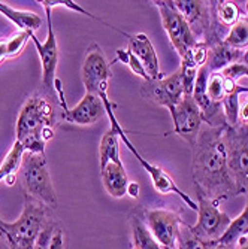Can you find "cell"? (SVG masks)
Segmentation results:
<instances>
[{
    "label": "cell",
    "instance_id": "cell-40",
    "mask_svg": "<svg viewBox=\"0 0 248 249\" xmlns=\"http://www.w3.org/2000/svg\"><path fill=\"white\" fill-rule=\"evenodd\" d=\"M245 234H248V229H247V231H245ZM245 234H244V236H245Z\"/></svg>",
    "mask_w": 248,
    "mask_h": 249
},
{
    "label": "cell",
    "instance_id": "cell-29",
    "mask_svg": "<svg viewBox=\"0 0 248 249\" xmlns=\"http://www.w3.org/2000/svg\"><path fill=\"white\" fill-rule=\"evenodd\" d=\"M117 60L121 61V63H124L126 66H129V67H130V71H132L134 75L141 76L144 81H151V79L148 78L145 69H144V66H142L141 61L136 58V55H134V54L132 53L130 48H126V50L118 48V50H117Z\"/></svg>",
    "mask_w": 248,
    "mask_h": 249
},
{
    "label": "cell",
    "instance_id": "cell-24",
    "mask_svg": "<svg viewBox=\"0 0 248 249\" xmlns=\"http://www.w3.org/2000/svg\"><path fill=\"white\" fill-rule=\"evenodd\" d=\"M223 42L239 51L248 48V17H241L229 29Z\"/></svg>",
    "mask_w": 248,
    "mask_h": 249
},
{
    "label": "cell",
    "instance_id": "cell-11",
    "mask_svg": "<svg viewBox=\"0 0 248 249\" xmlns=\"http://www.w3.org/2000/svg\"><path fill=\"white\" fill-rule=\"evenodd\" d=\"M145 224L163 248L178 249V233L183 225L179 215L165 209H151L145 212Z\"/></svg>",
    "mask_w": 248,
    "mask_h": 249
},
{
    "label": "cell",
    "instance_id": "cell-27",
    "mask_svg": "<svg viewBox=\"0 0 248 249\" xmlns=\"http://www.w3.org/2000/svg\"><path fill=\"white\" fill-rule=\"evenodd\" d=\"M218 242H205L197 237L189 225L183 222L181 229L178 233V249H211Z\"/></svg>",
    "mask_w": 248,
    "mask_h": 249
},
{
    "label": "cell",
    "instance_id": "cell-16",
    "mask_svg": "<svg viewBox=\"0 0 248 249\" xmlns=\"http://www.w3.org/2000/svg\"><path fill=\"white\" fill-rule=\"evenodd\" d=\"M127 37H129V48L144 66L148 78L151 81L163 79V73L160 72V66H159V58H157L155 50L150 37L145 33H138L133 36L127 35Z\"/></svg>",
    "mask_w": 248,
    "mask_h": 249
},
{
    "label": "cell",
    "instance_id": "cell-19",
    "mask_svg": "<svg viewBox=\"0 0 248 249\" xmlns=\"http://www.w3.org/2000/svg\"><path fill=\"white\" fill-rule=\"evenodd\" d=\"M0 14L5 15L12 24H15L19 32H26L33 35L36 30L40 29L42 24V18L36 12L32 11H18L11 8L9 5H5L0 2Z\"/></svg>",
    "mask_w": 248,
    "mask_h": 249
},
{
    "label": "cell",
    "instance_id": "cell-30",
    "mask_svg": "<svg viewBox=\"0 0 248 249\" xmlns=\"http://www.w3.org/2000/svg\"><path fill=\"white\" fill-rule=\"evenodd\" d=\"M42 3V6L43 8H57V6H63V8H67V9H71V11H75V12H79V14H82V15H85V17H88V18H93V19H96V21H100V22H103V24H106L105 21H102V19H99V18H96L95 15H92L88 11H85L82 6H79L78 3H75V2H72V0H43V2H40ZM108 27H111L109 24H106Z\"/></svg>",
    "mask_w": 248,
    "mask_h": 249
},
{
    "label": "cell",
    "instance_id": "cell-8",
    "mask_svg": "<svg viewBox=\"0 0 248 249\" xmlns=\"http://www.w3.org/2000/svg\"><path fill=\"white\" fill-rule=\"evenodd\" d=\"M153 3L159 8L162 24L171 40V45L179 54V57L184 58L197 43L189 24L183 18V15L176 11L172 2H153Z\"/></svg>",
    "mask_w": 248,
    "mask_h": 249
},
{
    "label": "cell",
    "instance_id": "cell-1",
    "mask_svg": "<svg viewBox=\"0 0 248 249\" xmlns=\"http://www.w3.org/2000/svg\"><path fill=\"white\" fill-rule=\"evenodd\" d=\"M224 128L226 125L200 128L196 142L191 145V173L196 191L215 203L238 196L228 167Z\"/></svg>",
    "mask_w": 248,
    "mask_h": 249
},
{
    "label": "cell",
    "instance_id": "cell-7",
    "mask_svg": "<svg viewBox=\"0 0 248 249\" xmlns=\"http://www.w3.org/2000/svg\"><path fill=\"white\" fill-rule=\"evenodd\" d=\"M197 222L190 230L205 242H218L228 231L232 219L218 209V203L197 193Z\"/></svg>",
    "mask_w": 248,
    "mask_h": 249
},
{
    "label": "cell",
    "instance_id": "cell-22",
    "mask_svg": "<svg viewBox=\"0 0 248 249\" xmlns=\"http://www.w3.org/2000/svg\"><path fill=\"white\" fill-rule=\"evenodd\" d=\"M24 148L19 142L15 141V143L12 145L11 151L8 152L6 158L3 160V163L0 164V182L2 180H8V185H12V179L17 175V170L19 169L21 164V158L24 155Z\"/></svg>",
    "mask_w": 248,
    "mask_h": 249
},
{
    "label": "cell",
    "instance_id": "cell-4",
    "mask_svg": "<svg viewBox=\"0 0 248 249\" xmlns=\"http://www.w3.org/2000/svg\"><path fill=\"white\" fill-rule=\"evenodd\" d=\"M19 180L29 197L43 203L48 208H57V196L47 167L45 155L24 152L19 164Z\"/></svg>",
    "mask_w": 248,
    "mask_h": 249
},
{
    "label": "cell",
    "instance_id": "cell-14",
    "mask_svg": "<svg viewBox=\"0 0 248 249\" xmlns=\"http://www.w3.org/2000/svg\"><path fill=\"white\" fill-rule=\"evenodd\" d=\"M171 117L173 121V130L175 133L187 141L190 145L196 142V138L200 131L202 125V117H200V110L193 99V96L184 94L183 100L179 102L172 110H171Z\"/></svg>",
    "mask_w": 248,
    "mask_h": 249
},
{
    "label": "cell",
    "instance_id": "cell-36",
    "mask_svg": "<svg viewBox=\"0 0 248 249\" xmlns=\"http://www.w3.org/2000/svg\"><path fill=\"white\" fill-rule=\"evenodd\" d=\"M236 249H248V234L241 236L236 242Z\"/></svg>",
    "mask_w": 248,
    "mask_h": 249
},
{
    "label": "cell",
    "instance_id": "cell-33",
    "mask_svg": "<svg viewBox=\"0 0 248 249\" xmlns=\"http://www.w3.org/2000/svg\"><path fill=\"white\" fill-rule=\"evenodd\" d=\"M238 120L239 124L248 125V89H242L238 96Z\"/></svg>",
    "mask_w": 248,
    "mask_h": 249
},
{
    "label": "cell",
    "instance_id": "cell-15",
    "mask_svg": "<svg viewBox=\"0 0 248 249\" xmlns=\"http://www.w3.org/2000/svg\"><path fill=\"white\" fill-rule=\"evenodd\" d=\"M105 115L106 110L102 99L92 93H85L81 102L75 107L67 109L64 112V118L69 123L78 125H92L97 123L100 118H103Z\"/></svg>",
    "mask_w": 248,
    "mask_h": 249
},
{
    "label": "cell",
    "instance_id": "cell-38",
    "mask_svg": "<svg viewBox=\"0 0 248 249\" xmlns=\"http://www.w3.org/2000/svg\"><path fill=\"white\" fill-rule=\"evenodd\" d=\"M242 60H244V63H245V64L248 66V51H247V53L244 54V58H242Z\"/></svg>",
    "mask_w": 248,
    "mask_h": 249
},
{
    "label": "cell",
    "instance_id": "cell-2",
    "mask_svg": "<svg viewBox=\"0 0 248 249\" xmlns=\"http://www.w3.org/2000/svg\"><path fill=\"white\" fill-rule=\"evenodd\" d=\"M56 109L43 96H32L22 105L17 118V142L26 152L45 155V145L54 138Z\"/></svg>",
    "mask_w": 248,
    "mask_h": 249
},
{
    "label": "cell",
    "instance_id": "cell-13",
    "mask_svg": "<svg viewBox=\"0 0 248 249\" xmlns=\"http://www.w3.org/2000/svg\"><path fill=\"white\" fill-rule=\"evenodd\" d=\"M172 3L186 19L196 42L205 43L211 30V3L200 0H173Z\"/></svg>",
    "mask_w": 248,
    "mask_h": 249
},
{
    "label": "cell",
    "instance_id": "cell-39",
    "mask_svg": "<svg viewBox=\"0 0 248 249\" xmlns=\"http://www.w3.org/2000/svg\"><path fill=\"white\" fill-rule=\"evenodd\" d=\"M245 8H247V12H248V2H247V5H245Z\"/></svg>",
    "mask_w": 248,
    "mask_h": 249
},
{
    "label": "cell",
    "instance_id": "cell-6",
    "mask_svg": "<svg viewBox=\"0 0 248 249\" xmlns=\"http://www.w3.org/2000/svg\"><path fill=\"white\" fill-rule=\"evenodd\" d=\"M106 115L109 117V120H111V124H112V128H114L117 133H118V138L124 142V145L127 146V149L136 157V160L141 163V166L145 169V172L151 176V180H153V185H154V188H155V191L157 193H160V194H163V196H168V194H176L179 198H181L186 205L191 209V211H194V212H197V203L193 200V198H190L184 191H181L178 187H176V184H175V180L165 172V170H162L160 167H157V166H154L153 163H150V161H147L145 158L138 152V149L133 146V143L129 141V138H127V134H126V131L123 130V127L120 125V123H118V120L115 118V114H114V109H109V110H106Z\"/></svg>",
    "mask_w": 248,
    "mask_h": 249
},
{
    "label": "cell",
    "instance_id": "cell-31",
    "mask_svg": "<svg viewBox=\"0 0 248 249\" xmlns=\"http://www.w3.org/2000/svg\"><path fill=\"white\" fill-rule=\"evenodd\" d=\"M221 75L229 81L238 82L242 78H248V66L244 61L233 63V64L228 66L224 71H221Z\"/></svg>",
    "mask_w": 248,
    "mask_h": 249
},
{
    "label": "cell",
    "instance_id": "cell-26",
    "mask_svg": "<svg viewBox=\"0 0 248 249\" xmlns=\"http://www.w3.org/2000/svg\"><path fill=\"white\" fill-rule=\"evenodd\" d=\"M247 229H248V200H247V205H245L244 212L230 222L228 231L224 233V236L218 242L224 243V245H233L235 246L238 239L245 234Z\"/></svg>",
    "mask_w": 248,
    "mask_h": 249
},
{
    "label": "cell",
    "instance_id": "cell-34",
    "mask_svg": "<svg viewBox=\"0 0 248 249\" xmlns=\"http://www.w3.org/2000/svg\"><path fill=\"white\" fill-rule=\"evenodd\" d=\"M64 248V236H63V230L58 229L50 243V248L48 249H63Z\"/></svg>",
    "mask_w": 248,
    "mask_h": 249
},
{
    "label": "cell",
    "instance_id": "cell-17",
    "mask_svg": "<svg viewBox=\"0 0 248 249\" xmlns=\"http://www.w3.org/2000/svg\"><path fill=\"white\" fill-rule=\"evenodd\" d=\"M244 58V51L235 50L224 42L214 43L211 47H208V58L205 66L208 67V71L212 72H221L226 69L228 66L238 63Z\"/></svg>",
    "mask_w": 248,
    "mask_h": 249
},
{
    "label": "cell",
    "instance_id": "cell-21",
    "mask_svg": "<svg viewBox=\"0 0 248 249\" xmlns=\"http://www.w3.org/2000/svg\"><path fill=\"white\" fill-rule=\"evenodd\" d=\"M99 160L100 169H103L109 163L123 164L120 158V143H118V133L114 128H109L100 141L99 146Z\"/></svg>",
    "mask_w": 248,
    "mask_h": 249
},
{
    "label": "cell",
    "instance_id": "cell-9",
    "mask_svg": "<svg viewBox=\"0 0 248 249\" xmlns=\"http://www.w3.org/2000/svg\"><path fill=\"white\" fill-rule=\"evenodd\" d=\"M111 76V67L109 63L105 58V54L102 50L93 43L87 50L82 69H81V78L85 87V93H92L99 96L100 99L108 97V79Z\"/></svg>",
    "mask_w": 248,
    "mask_h": 249
},
{
    "label": "cell",
    "instance_id": "cell-28",
    "mask_svg": "<svg viewBox=\"0 0 248 249\" xmlns=\"http://www.w3.org/2000/svg\"><path fill=\"white\" fill-rule=\"evenodd\" d=\"M207 94L212 102L221 103L226 97V89H224V76L221 72H210L207 82Z\"/></svg>",
    "mask_w": 248,
    "mask_h": 249
},
{
    "label": "cell",
    "instance_id": "cell-12",
    "mask_svg": "<svg viewBox=\"0 0 248 249\" xmlns=\"http://www.w3.org/2000/svg\"><path fill=\"white\" fill-rule=\"evenodd\" d=\"M47 11V21H48V35L47 40L40 43L35 35H30L35 47L38 50L40 63H42V87L45 94H51L56 84V72H57V63H58V48H57V39L51 24V9L45 8Z\"/></svg>",
    "mask_w": 248,
    "mask_h": 249
},
{
    "label": "cell",
    "instance_id": "cell-3",
    "mask_svg": "<svg viewBox=\"0 0 248 249\" xmlns=\"http://www.w3.org/2000/svg\"><path fill=\"white\" fill-rule=\"evenodd\" d=\"M48 209L43 203L27 196L22 212L15 222L0 219V237L9 249H33L40 231L50 222Z\"/></svg>",
    "mask_w": 248,
    "mask_h": 249
},
{
    "label": "cell",
    "instance_id": "cell-18",
    "mask_svg": "<svg viewBox=\"0 0 248 249\" xmlns=\"http://www.w3.org/2000/svg\"><path fill=\"white\" fill-rule=\"evenodd\" d=\"M100 178L106 193L114 197V198H121L126 196L127 185H129V178L124 169V164H117V163H109L103 169H100Z\"/></svg>",
    "mask_w": 248,
    "mask_h": 249
},
{
    "label": "cell",
    "instance_id": "cell-23",
    "mask_svg": "<svg viewBox=\"0 0 248 249\" xmlns=\"http://www.w3.org/2000/svg\"><path fill=\"white\" fill-rule=\"evenodd\" d=\"M212 17H215L217 22L224 27H232L235 22L241 18V12L236 3L223 0V2H210Z\"/></svg>",
    "mask_w": 248,
    "mask_h": 249
},
{
    "label": "cell",
    "instance_id": "cell-25",
    "mask_svg": "<svg viewBox=\"0 0 248 249\" xmlns=\"http://www.w3.org/2000/svg\"><path fill=\"white\" fill-rule=\"evenodd\" d=\"M29 37H30V33L18 32L17 35L8 39L0 40V64L6 58L17 57L22 51V48L26 47V42L29 40Z\"/></svg>",
    "mask_w": 248,
    "mask_h": 249
},
{
    "label": "cell",
    "instance_id": "cell-5",
    "mask_svg": "<svg viewBox=\"0 0 248 249\" xmlns=\"http://www.w3.org/2000/svg\"><path fill=\"white\" fill-rule=\"evenodd\" d=\"M223 138L228 154V167L236 194L244 193L248 196V125H226Z\"/></svg>",
    "mask_w": 248,
    "mask_h": 249
},
{
    "label": "cell",
    "instance_id": "cell-32",
    "mask_svg": "<svg viewBox=\"0 0 248 249\" xmlns=\"http://www.w3.org/2000/svg\"><path fill=\"white\" fill-rule=\"evenodd\" d=\"M57 230L58 229L56 227V224L53 221H50L47 225H45V229L40 231V234H39V237H38L33 249H48L50 248V243H51V240H53V237H54V234H56Z\"/></svg>",
    "mask_w": 248,
    "mask_h": 249
},
{
    "label": "cell",
    "instance_id": "cell-35",
    "mask_svg": "<svg viewBox=\"0 0 248 249\" xmlns=\"http://www.w3.org/2000/svg\"><path fill=\"white\" fill-rule=\"evenodd\" d=\"M126 196H130L132 198H138L139 197V184L138 182H129Z\"/></svg>",
    "mask_w": 248,
    "mask_h": 249
},
{
    "label": "cell",
    "instance_id": "cell-10",
    "mask_svg": "<svg viewBox=\"0 0 248 249\" xmlns=\"http://www.w3.org/2000/svg\"><path fill=\"white\" fill-rule=\"evenodd\" d=\"M141 94L159 106H165L169 112L183 100L184 97V85H183V75L181 71H176L168 78L159 81H145Z\"/></svg>",
    "mask_w": 248,
    "mask_h": 249
},
{
    "label": "cell",
    "instance_id": "cell-37",
    "mask_svg": "<svg viewBox=\"0 0 248 249\" xmlns=\"http://www.w3.org/2000/svg\"><path fill=\"white\" fill-rule=\"evenodd\" d=\"M211 249H235V246L233 245H224V243H217V245H214Z\"/></svg>",
    "mask_w": 248,
    "mask_h": 249
},
{
    "label": "cell",
    "instance_id": "cell-20",
    "mask_svg": "<svg viewBox=\"0 0 248 249\" xmlns=\"http://www.w3.org/2000/svg\"><path fill=\"white\" fill-rule=\"evenodd\" d=\"M130 229L134 249H166L153 237L151 231L148 230L147 224L141 216L133 215L130 218Z\"/></svg>",
    "mask_w": 248,
    "mask_h": 249
}]
</instances>
